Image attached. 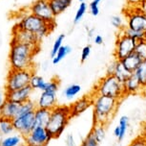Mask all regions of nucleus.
<instances>
[{"label":"nucleus","mask_w":146,"mask_h":146,"mask_svg":"<svg viewBox=\"0 0 146 146\" xmlns=\"http://www.w3.org/2000/svg\"><path fill=\"white\" fill-rule=\"evenodd\" d=\"M39 49V47H33L24 43L12 40L9 54L11 69L35 70L34 58L38 53Z\"/></svg>","instance_id":"1"},{"label":"nucleus","mask_w":146,"mask_h":146,"mask_svg":"<svg viewBox=\"0 0 146 146\" xmlns=\"http://www.w3.org/2000/svg\"><path fill=\"white\" fill-rule=\"evenodd\" d=\"M94 123L106 125L114 116L118 107V100L108 96L93 93Z\"/></svg>","instance_id":"2"},{"label":"nucleus","mask_w":146,"mask_h":146,"mask_svg":"<svg viewBox=\"0 0 146 146\" xmlns=\"http://www.w3.org/2000/svg\"><path fill=\"white\" fill-rule=\"evenodd\" d=\"M71 118L69 106L57 105L52 110L48 123L45 127L52 139H58L61 137Z\"/></svg>","instance_id":"3"},{"label":"nucleus","mask_w":146,"mask_h":146,"mask_svg":"<svg viewBox=\"0 0 146 146\" xmlns=\"http://www.w3.org/2000/svg\"><path fill=\"white\" fill-rule=\"evenodd\" d=\"M15 27L34 33V34L37 36L40 40H42L43 38L48 36L54 29L56 23L45 22L42 19L38 18L37 16L32 15L29 12L27 13H24L21 16L19 21L15 24Z\"/></svg>","instance_id":"4"},{"label":"nucleus","mask_w":146,"mask_h":146,"mask_svg":"<svg viewBox=\"0 0 146 146\" xmlns=\"http://www.w3.org/2000/svg\"><path fill=\"white\" fill-rule=\"evenodd\" d=\"M93 93L108 96V97L114 98L115 100H120L126 95L123 84L118 81L114 75H106L105 77H103L95 87Z\"/></svg>","instance_id":"5"},{"label":"nucleus","mask_w":146,"mask_h":146,"mask_svg":"<svg viewBox=\"0 0 146 146\" xmlns=\"http://www.w3.org/2000/svg\"><path fill=\"white\" fill-rule=\"evenodd\" d=\"M34 73L35 70L32 69H10L7 75L6 84H5V92H13V90L29 86L30 80Z\"/></svg>","instance_id":"6"},{"label":"nucleus","mask_w":146,"mask_h":146,"mask_svg":"<svg viewBox=\"0 0 146 146\" xmlns=\"http://www.w3.org/2000/svg\"><path fill=\"white\" fill-rule=\"evenodd\" d=\"M29 12L45 22L56 23V16L54 15L48 0H35L29 7Z\"/></svg>","instance_id":"7"},{"label":"nucleus","mask_w":146,"mask_h":146,"mask_svg":"<svg viewBox=\"0 0 146 146\" xmlns=\"http://www.w3.org/2000/svg\"><path fill=\"white\" fill-rule=\"evenodd\" d=\"M137 41L132 40L131 38L127 37L120 31L119 35L117 36V41H115V58L117 61H121L123 58L127 57L128 55L133 53L135 50Z\"/></svg>","instance_id":"8"},{"label":"nucleus","mask_w":146,"mask_h":146,"mask_svg":"<svg viewBox=\"0 0 146 146\" xmlns=\"http://www.w3.org/2000/svg\"><path fill=\"white\" fill-rule=\"evenodd\" d=\"M52 137L45 127H35L27 136L23 137V141L28 146H47Z\"/></svg>","instance_id":"9"},{"label":"nucleus","mask_w":146,"mask_h":146,"mask_svg":"<svg viewBox=\"0 0 146 146\" xmlns=\"http://www.w3.org/2000/svg\"><path fill=\"white\" fill-rule=\"evenodd\" d=\"M13 121L15 132H17L22 137L27 136L35 128V114L34 112L15 116Z\"/></svg>","instance_id":"10"},{"label":"nucleus","mask_w":146,"mask_h":146,"mask_svg":"<svg viewBox=\"0 0 146 146\" xmlns=\"http://www.w3.org/2000/svg\"><path fill=\"white\" fill-rule=\"evenodd\" d=\"M12 40L17 41V42L24 43V44L33 46V47H39L41 40L35 34L32 32L26 31V30L18 29L16 27H13V37Z\"/></svg>","instance_id":"11"},{"label":"nucleus","mask_w":146,"mask_h":146,"mask_svg":"<svg viewBox=\"0 0 146 146\" xmlns=\"http://www.w3.org/2000/svg\"><path fill=\"white\" fill-rule=\"evenodd\" d=\"M127 28L133 31L146 32V16L139 8L127 15Z\"/></svg>","instance_id":"12"},{"label":"nucleus","mask_w":146,"mask_h":146,"mask_svg":"<svg viewBox=\"0 0 146 146\" xmlns=\"http://www.w3.org/2000/svg\"><path fill=\"white\" fill-rule=\"evenodd\" d=\"M92 105H93V93L90 95H84L81 98L78 99L72 105L69 106L72 118L78 116L81 114H83L90 107H92Z\"/></svg>","instance_id":"13"},{"label":"nucleus","mask_w":146,"mask_h":146,"mask_svg":"<svg viewBox=\"0 0 146 146\" xmlns=\"http://www.w3.org/2000/svg\"><path fill=\"white\" fill-rule=\"evenodd\" d=\"M34 89L30 86H26L22 89L13 90V92H5V96H6L7 100L15 102L17 104H22L24 102H27L31 99V95Z\"/></svg>","instance_id":"14"},{"label":"nucleus","mask_w":146,"mask_h":146,"mask_svg":"<svg viewBox=\"0 0 146 146\" xmlns=\"http://www.w3.org/2000/svg\"><path fill=\"white\" fill-rule=\"evenodd\" d=\"M36 108L46 109L52 111L54 107L57 106V97L56 93L49 92H41L37 102L35 103Z\"/></svg>","instance_id":"15"},{"label":"nucleus","mask_w":146,"mask_h":146,"mask_svg":"<svg viewBox=\"0 0 146 146\" xmlns=\"http://www.w3.org/2000/svg\"><path fill=\"white\" fill-rule=\"evenodd\" d=\"M18 107L19 104L6 99L4 101V103L0 106V116L13 120L17 114Z\"/></svg>","instance_id":"16"},{"label":"nucleus","mask_w":146,"mask_h":146,"mask_svg":"<svg viewBox=\"0 0 146 146\" xmlns=\"http://www.w3.org/2000/svg\"><path fill=\"white\" fill-rule=\"evenodd\" d=\"M141 62H142L141 59H140L135 52L131 53L130 55H128L127 57L123 58V59L120 61L121 65H122L128 71H130L131 73H134V71L137 69V67L140 65Z\"/></svg>","instance_id":"17"},{"label":"nucleus","mask_w":146,"mask_h":146,"mask_svg":"<svg viewBox=\"0 0 146 146\" xmlns=\"http://www.w3.org/2000/svg\"><path fill=\"white\" fill-rule=\"evenodd\" d=\"M123 87H124L125 94H136V93L141 92L142 89L141 86H140L134 73H132V75L123 83Z\"/></svg>","instance_id":"18"},{"label":"nucleus","mask_w":146,"mask_h":146,"mask_svg":"<svg viewBox=\"0 0 146 146\" xmlns=\"http://www.w3.org/2000/svg\"><path fill=\"white\" fill-rule=\"evenodd\" d=\"M35 114V127H46L50 117L51 111L46 109L36 108L34 112Z\"/></svg>","instance_id":"19"},{"label":"nucleus","mask_w":146,"mask_h":146,"mask_svg":"<svg viewBox=\"0 0 146 146\" xmlns=\"http://www.w3.org/2000/svg\"><path fill=\"white\" fill-rule=\"evenodd\" d=\"M48 1L54 15L56 16L65 12V10L70 7L73 0H48Z\"/></svg>","instance_id":"20"},{"label":"nucleus","mask_w":146,"mask_h":146,"mask_svg":"<svg viewBox=\"0 0 146 146\" xmlns=\"http://www.w3.org/2000/svg\"><path fill=\"white\" fill-rule=\"evenodd\" d=\"M113 75H114L118 81L123 84V83H124L126 80L132 75V73L130 72V71H128L122 65H121L120 61L115 60V70H114V74H113Z\"/></svg>","instance_id":"21"},{"label":"nucleus","mask_w":146,"mask_h":146,"mask_svg":"<svg viewBox=\"0 0 146 146\" xmlns=\"http://www.w3.org/2000/svg\"><path fill=\"white\" fill-rule=\"evenodd\" d=\"M23 142V137L21 135H9L3 137L0 140V146H18Z\"/></svg>","instance_id":"22"},{"label":"nucleus","mask_w":146,"mask_h":146,"mask_svg":"<svg viewBox=\"0 0 146 146\" xmlns=\"http://www.w3.org/2000/svg\"><path fill=\"white\" fill-rule=\"evenodd\" d=\"M15 132L13 121L11 119L0 116V137H6L12 135Z\"/></svg>","instance_id":"23"},{"label":"nucleus","mask_w":146,"mask_h":146,"mask_svg":"<svg viewBox=\"0 0 146 146\" xmlns=\"http://www.w3.org/2000/svg\"><path fill=\"white\" fill-rule=\"evenodd\" d=\"M91 134L93 135L95 139L98 141V144H100V143L103 141V139H105V136H106L105 125H103V124L94 123V127L92 129V131H91Z\"/></svg>","instance_id":"24"},{"label":"nucleus","mask_w":146,"mask_h":146,"mask_svg":"<svg viewBox=\"0 0 146 146\" xmlns=\"http://www.w3.org/2000/svg\"><path fill=\"white\" fill-rule=\"evenodd\" d=\"M137 81L142 89H146V61H142L137 68L134 71Z\"/></svg>","instance_id":"25"},{"label":"nucleus","mask_w":146,"mask_h":146,"mask_svg":"<svg viewBox=\"0 0 146 146\" xmlns=\"http://www.w3.org/2000/svg\"><path fill=\"white\" fill-rule=\"evenodd\" d=\"M46 85L47 82L44 80L43 77L38 76L36 74H33L31 77V80H30V84L29 86L32 87L33 89H39L41 92H44L46 89Z\"/></svg>","instance_id":"26"},{"label":"nucleus","mask_w":146,"mask_h":146,"mask_svg":"<svg viewBox=\"0 0 146 146\" xmlns=\"http://www.w3.org/2000/svg\"><path fill=\"white\" fill-rule=\"evenodd\" d=\"M35 109H36V105H35V103L30 99V100H28L27 102H24V103H22V104H19L16 116L28 114V112H35Z\"/></svg>","instance_id":"27"},{"label":"nucleus","mask_w":146,"mask_h":146,"mask_svg":"<svg viewBox=\"0 0 146 146\" xmlns=\"http://www.w3.org/2000/svg\"><path fill=\"white\" fill-rule=\"evenodd\" d=\"M71 52H72V48L70 47V46L69 45H62L61 47L59 48V50L57 51L56 56L52 59V61H53V64L54 65L59 64V63L61 62L65 57H67Z\"/></svg>","instance_id":"28"},{"label":"nucleus","mask_w":146,"mask_h":146,"mask_svg":"<svg viewBox=\"0 0 146 146\" xmlns=\"http://www.w3.org/2000/svg\"><path fill=\"white\" fill-rule=\"evenodd\" d=\"M121 32H122L124 35L127 36V37L131 38L132 40H136V41L146 40V32L133 31V30L129 29V28H127V27L121 29Z\"/></svg>","instance_id":"29"},{"label":"nucleus","mask_w":146,"mask_h":146,"mask_svg":"<svg viewBox=\"0 0 146 146\" xmlns=\"http://www.w3.org/2000/svg\"><path fill=\"white\" fill-rule=\"evenodd\" d=\"M80 90H81V87L79 86V85L73 84V85L68 86L64 90H63V95H64L65 98L71 100V99L75 98L76 96L80 92Z\"/></svg>","instance_id":"30"},{"label":"nucleus","mask_w":146,"mask_h":146,"mask_svg":"<svg viewBox=\"0 0 146 146\" xmlns=\"http://www.w3.org/2000/svg\"><path fill=\"white\" fill-rule=\"evenodd\" d=\"M118 127H119V136L117 137L118 141L123 140V139L126 136V132L129 127V117L126 115H122L119 118V123H118Z\"/></svg>","instance_id":"31"},{"label":"nucleus","mask_w":146,"mask_h":146,"mask_svg":"<svg viewBox=\"0 0 146 146\" xmlns=\"http://www.w3.org/2000/svg\"><path fill=\"white\" fill-rule=\"evenodd\" d=\"M134 52L141 59V61H146V40L137 41Z\"/></svg>","instance_id":"32"},{"label":"nucleus","mask_w":146,"mask_h":146,"mask_svg":"<svg viewBox=\"0 0 146 146\" xmlns=\"http://www.w3.org/2000/svg\"><path fill=\"white\" fill-rule=\"evenodd\" d=\"M64 38H65V35L61 34V35H59L58 37L56 38V40H54L53 48H52V51H51V54H50L52 59H53V58L56 56V54L57 53V51H58L59 48L62 46V42H63V40H64Z\"/></svg>","instance_id":"33"},{"label":"nucleus","mask_w":146,"mask_h":146,"mask_svg":"<svg viewBox=\"0 0 146 146\" xmlns=\"http://www.w3.org/2000/svg\"><path fill=\"white\" fill-rule=\"evenodd\" d=\"M58 87H59V81L57 78H54L52 79L51 81L47 82V85H46V89L44 92H54V93H56L57 90H58Z\"/></svg>","instance_id":"34"},{"label":"nucleus","mask_w":146,"mask_h":146,"mask_svg":"<svg viewBox=\"0 0 146 146\" xmlns=\"http://www.w3.org/2000/svg\"><path fill=\"white\" fill-rule=\"evenodd\" d=\"M87 8H88V6H87V4L85 3V2H82V3H80L78 11H76V13L75 20H74V22H75V23H78L79 21L81 20L82 17H83V15H85V13H86Z\"/></svg>","instance_id":"35"},{"label":"nucleus","mask_w":146,"mask_h":146,"mask_svg":"<svg viewBox=\"0 0 146 146\" xmlns=\"http://www.w3.org/2000/svg\"><path fill=\"white\" fill-rule=\"evenodd\" d=\"M98 141L95 139V137H93V135L91 133L85 137L80 144V146H98Z\"/></svg>","instance_id":"36"},{"label":"nucleus","mask_w":146,"mask_h":146,"mask_svg":"<svg viewBox=\"0 0 146 146\" xmlns=\"http://www.w3.org/2000/svg\"><path fill=\"white\" fill-rule=\"evenodd\" d=\"M111 23L112 25L115 27V28L117 29H122V26H123V20L122 18L120 17V16L118 15H114L111 17Z\"/></svg>","instance_id":"37"},{"label":"nucleus","mask_w":146,"mask_h":146,"mask_svg":"<svg viewBox=\"0 0 146 146\" xmlns=\"http://www.w3.org/2000/svg\"><path fill=\"white\" fill-rule=\"evenodd\" d=\"M91 46L90 45H86L84 46L83 49L81 51V63H84L88 58H89L90 54H91Z\"/></svg>","instance_id":"38"},{"label":"nucleus","mask_w":146,"mask_h":146,"mask_svg":"<svg viewBox=\"0 0 146 146\" xmlns=\"http://www.w3.org/2000/svg\"><path fill=\"white\" fill-rule=\"evenodd\" d=\"M89 9H90V13H92L94 16L98 15V13H100V7H98V3H96V2L92 1L89 5Z\"/></svg>","instance_id":"39"},{"label":"nucleus","mask_w":146,"mask_h":146,"mask_svg":"<svg viewBox=\"0 0 146 146\" xmlns=\"http://www.w3.org/2000/svg\"><path fill=\"white\" fill-rule=\"evenodd\" d=\"M129 146H146V139L144 137H137L133 140Z\"/></svg>","instance_id":"40"},{"label":"nucleus","mask_w":146,"mask_h":146,"mask_svg":"<svg viewBox=\"0 0 146 146\" xmlns=\"http://www.w3.org/2000/svg\"><path fill=\"white\" fill-rule=\"evenodd\" d=\"M66 146H76V141H75V137L72 134L67 135L66 137Z\"/></svg>","instance_id":"41"},{"label":"nucleus","mask_w":146,"mask_h":146,"mask_svg":"<svg viewBox=\"0 0 146 146\" xmlns=\"http://www.w3.org/2000/svg\"><path fill=\"white\" fill-rule=\"evenodd\" d=\"M115 65V61L114 63H112L110 65H108V68H107V75H113V74H114Z\"/></svg>","instance_id":"42"},{"label":"nucleus","mask_w":146,"mask_h":146,"mask_svg":"<svg viewBox=\"0 0 146 146\" xmlns=\"http://www.w3.org/2000/svg\"><path fill=\"white\" fill-rule=\"evenodd\" d=\"M137 8H139L142 13H145L146 12V0H140Z\"/></svg>","instance_id":"43"},{"label":"nucleus","mask_w":146,"mask_h":146,"mask_svg":"<svg viewBox=\"0 0 146 146\" xmlns=\"http://www.w3.org/2000/svg\"><path fill=\"white\" fill-rule=\"evenodd\" d=\"M94 40H95V43L98 45H101L103 43V38L101 37L100 35H96L95 38H94Z\"/></svg>","instance_id":"44"},{"label":"nucleus","mask_w":146,"mask_h":146,"mask_svg":"<svg viewBox=\"0 0 146 146\" xmlns=\"http://www.w3.org/2000/svg\"><path fill=\"white\" fill-rule=\"evenodd\" d=\"M6 100V96H5V92H0V106L4 103V101Z\"/></svg>","instance_id":"45"},{"label":"nucleus","mask_w":146,"mask_h":146,"mask_svg":"<svg viewBox=\"0 0 146 146\" xmlns=\"http://www.w3.org/2000/svg\"><path fill=\"white\" fill-rule=\"evenodd\" d=\"M114 135H115V137H117L118 136H119V127H118V125L115 128V130H114Z\"/></svg>","instance_id":"46"},{"label":"nucleus","mask_w":146,"mask_h":146,"mask_svg":"<svg viewBox=\"0 0 146 146\" xmlns=\"http://www.w3.org/2000/svg\"><path fill=\"white\" fill-rule=\"evenodd\" d=\"M93 32H94V29H92L91 31H89V37H93Z\"/></svg>","instance_id":"47"},{"label":"nucleus","mask_w":146,"mask_h":146,"mask_svg":"<svg viewBox=\"0 0 146 146\" xmlns=\"http://www.w3.org/2000/svg\"><path fill=\"white\" fill-rule=\"evenodd\" d=\"M18 146H28V145H27V144H26V143H25V142H24V141H23V142H22V143H20V144H19Z\"/></svg>","instance_id":"48"},{"label":"nucleus","mask_w":146,"mask_h":146,"mask_svg":"<svg viewBox=\"0 0 146 146\" xmlns=\"http://www.w3.org/2000/svg\"><path fill=\"white\" fill-rule=\"evenodd\" d=\"M93 1H94V2H96V3H98V4H100V2L101 1V0H93Z\"/></svg>","instance_id":"49"},{"label":"nucleus","mask_w":146,"mask_h":146,"mask_svg":"<svg viewBox=\"0 0 146 146\" xmlns=\"http://www.w3.org/2000/svg\"><path fill=\"white\" fill-rule=\"evenodd\" d=\"M78 1L80 2V3H82V2H85V1H86V0H78Z\"/></svg>","instance_id":"50"},{"label":"nucleus","mask_w":146,"mask_h":146,"mask_svg":"<svg viewBox=\"0 0 146 146\" xmlns=\"http://www.w3.org/2000/svg\"><path fill=\"white\" fill-rule=\"evenodd\" d=\"M144 15H145V16H146V12H145V13H144Z\"/></svg>","instance_id":"51"}]
</instances>
